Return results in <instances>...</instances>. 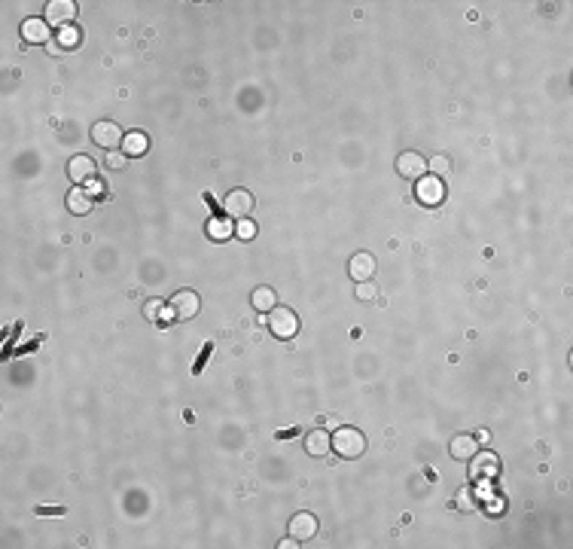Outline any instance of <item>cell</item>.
<instances>
[{
  "label": "cell",
  "instance_id": "484cf974",
  "mask_svg": "<svg viewBox=\"0 0 573 549\" xmlns=\"http://www.w3.org/2000/svg\"><path fill=\"white\" fill-rule=\"evenodd\" d=\"M37 513H40V516H58V513H64V510H61V507H46V510H43V507H37Z\"/></svg>",
  "mask_w": 573,
  "mask_h": 549
},
{
  "label": "cell",
  "instance_id": "9a60e30c",
  "mask_svg": "<svg viewBox=\"0 0 573 549\" xmlns=\"http://www.w3.org/2000/svg\"><path fill=\"white\" fill-rule=\"evenodd\" d=\"M305 449H308V455L324 458L326 452L332 449V437H330L326 430H311V433H308V439H305Z\"/></svg>",
  "mask_w": 573,
  "mask_h": 549
},
{
  "label": "cell",
  "instance_id": "2e32d148",
  "mask_svg": "<svg viewBox=\"0 0 573 549\" xmlns=\"http://www.w3.org/2000/svg\"><path fill=\"white\" fill-rule=\"evenodd\" d=\"M208 235L214 241H229L235 235V223L226 220V217H210L208 220Z\"/></svg>",
  "mask_w": 573,
  "mask_h": 549
},
{
  "label": "cell",
  "instance_id": "5b68a950",
  "mask_svg": "<svg viewBox=\"0 0 573 549\" xmlns=\"http://www.w3.org/2000/svg\"><path fill=\"white\" fill-rule=\"evenodd\" d=\"M223 208H226V214L232 220H241V217H247L254 211V195H250L247 189H232L226 195V202H223Z\"/></svg>",
  "mask_w": 573,
  "mask_h": 549
},
{
  "label": "cell",
  "instance_id": "52a82bcc",
  "mask_svg": "<svg viewBox=\"0 0 573 549\" xmlns=\"http://www.w3.org/2000/svg\"><path fill=\"white\" fill-rule=\"evenodd\" d=\"M397 171H400V178H424V171H427V159L421 153H400L397 156Z\"/></svg>",
  "mask_w": 573,
  "mask_h": 549
},
{
  "label": "cell",
  "instance_id": "8fae6325",
  "mask_svg": "<svg viewBox=\"0 0 573 549\" xmlns=\"http://www.w3.org/2000/svg\"><path fill=\"white\" fill-rule=\"evenodd\" d=\"M22 37H25V43L43 46L46 40L52 37L49 22H43V19H25V22H22Z\"/></svg>",
  "mask_w": 573,
  "mask_h": 549
},
{
  "label": "cell",
  "instance_id": "9c48e42d",
  "mask_svg": "<svg viewBox=\"0 0 573 549\" xmlns=\"http://www.w3.org/2000/svg\"><path fill=\"white\" fill-rule=\"evenodd\" d=\"M95 174H98V168H95L92 156H73V159L67 162V178L73 183H88V180H95Z\"/></svg>",
  "mask_w": 573,
  "mask_h": 549
},
{
  "label": "cell",
  "instance_id": "603a6c76",
  "mask_svg": "<svg viewBox=\"0 0 573 549\" xmlns=\"http://www.w3.org/2000/svg\"><path fill=\"white\" fill-rule=\"evenodd\" d=\"M494 470H497V458H494V455H488V452H485L482 458H476V464H473V473H476V476H482V473H488V476H491Z\"/></svg>",
  "mask_w": 573,
  "mask_h": 549
},
{
  "label": "cell",
  "instance_id": "277c9868",
  "mask_svg": "<svg viewBox=\"0 0 573 549\" xmlns=\"http://www.w3.org/2000/svg\"><path fill=\"white\" fill-rule=\"evenodd\" d=\"M269 330L278 339H293L299 333V317L293 315L290 308H281V305H278V308L269 311Z\"/></svg>",
  "mask_w": 573,
  "mask_h": 549
},
{
  "label": "cell",
  "instance_id": "7c38bea8",
  "mask_svg": "<svg viewBox=\"0 0 573 549\" xmlns=\"http://www.w3.org/2000/svg\"><path fill=\"white\" fill-rule=\"evenodd\" d=\"M317 534V519L311 513H296L290 519V537L293 540H311Z\"/></svg>",
  "mask_w": 573,
  "mask_h": 549
},
{
  "label": "cell",
  "instance_id": "d4e9b609",
  "mask_svg": "<svg viewBox=\"0 0 573 549\" xmlns=\"http://www.w3.org/2000/svg\"><path fill=\"white\" fill-rule=\"evenodd\" d=\"M125 162H128V156H125V153H107V165H110L113 171L125 168Z\"/></svg>",
  "mask_w": 573,
  "mask_h": 549
},
{
  "label": "cell",
  "instance_id": "83f0119b",
  "mask_svg": "<svg viewBox=\"0 0 573 549\" xmlns=\"http://www.w3.org/2000/svg\"><path fill=\"white\" fill-rule=\"evenodd\" d=\"M488 439H491V433H488V430H479V437H476V443L482 446V443H488Z\"/></svg>",
  "mask_w": 573,
  "mask_h": 549
},
{
  "label": "cell",
  "instance_id": "44dd1931",
  "mask_svg": "<svg viewBox=\"0 0 573 549\" xmlns=\"http://www.w3.org/2000/svg\"><path fill=\"white\" fill-rule=\"evenodd\" d=\"M58 46L61 49H73V46H80V31L73 28V25H67V28H61L58 31Z\"/></svg>",
  "mask_w": 573,
  "mask_h": 549
},
{
  "label": "cell",
  "instance_id": "8992f818",
  "mask_svg": "<svg viewBox=\"0 0 573 549\" xmlns=\"http://www.w3.org/2000/svg\"><path fill=\"white\" fill-rule=\"evenodd\" d=\"M73 16H77V3L73 0H52L46 6V22L58 25V28H67L73 22Z\"/></svg>",
  "mask_w": 573,
  "mask_h": 549
},
{
  "label": "cell",
  "instance_id": "ffe728a7",
  "mask_svg": "<svg viewBox=\"0 0 573 549\" xmlns=\"http://www.w3.org/2000/svg\"><path fill=\"white\" fill-rule=\"evenodd\" d=\"M143 311H147V317H149V321H159V317H162V324H165L168 317H171V308H165V300H153V302H147V308H143Z\"/></svg>",
  "mask_w": 573,
  "mask_h": 549
},
{
  "label": "cell",
  "instance_id": "d6986e66",
  "mask_svg": "<svg viewBox=\"0 0 573 549\" xmlns=\"http://www.w3.org/2000/svg\"><path fill=\"white\" fill-rule=\"evenodd\" d=\"M427 168L433 171V178H446V174L452 171V159H448V156H442V153H436L433 159H427Z\"/></svg>",
  "mask_w": 573,
  "mask_h": 549
},
{
  "label": "cell",
  "instance_id": "e0dca14e",
  "mask_svg": "<svg viewBox=\"0 0 573 549\" xmlns=\"http://www.w3.org/2000/svg\"><path fill=\"white\" fill-rule=\"evenodd\" d=\"M149 150V138L143 132H128L125 141H122V153L125 156H143Z\"/></svg>",
  "mask_w": 573,
  "mask_h": 549
},
{
  "label": "cell",
  "instance_id": "30bf717a",
  "mask_svg": "<svg viewBox=\"0 0 573 549\" xmlns=\"http://www.w3.org/2000/svg\"><path fill=\"white\" fill-rule=\"evenodd\" d=\"M418 199L424 202L427 208H436L442 199H446V186H442L439 178H421L418 180Z\"/></svg>",
  "mask_w": 573,
  "mask_h": 549
},
{
  "label": "cell",
  "instance_id": "cb8c5ba5",
  "mask_svg": "<svg viewBox=\"0 0 573 549\" xmlns=\"http://www.w3.org/2000/svg\"><path fill=\"white\" fill-rule=\"evenodd\" d=\"M375 293H378V290H375L372 281H360V284H357V300H360V302H372Z\"/></svg>",
  "mask_w": 573,
  "mask_h": 549
},
{
  "label": "cell",
  "instance_id": "3957f363",
  "mask_svg": "<svg viewBox=\"0 0 573 549\" xmlns=\"http://www.w3.org/2000/svg\"><path fill=\"white\" fill-rule=\"evenodd\" d=\"M125 141V132H122L116 122L110 119H101L92 125V144H98L101 150H116V147Z\"/></svg>",
  "mask_w": 573,
  "mask_h": 549
},
{
  "label": "cell",
  "instance_id": "ac0fdd59",
  "mask_svg": "<svg viewBox=\"0 0 573 549\" xmlns=\"http://www.w3.org/2000/svg\"><path fill=\"white\" fill-rule=\"evenodd\" d=\"M250 300H254V308L263 311V315H269L271 308H278V296H275V290H271V287H256Z\"/></svg>",
  "mask_w": 573,
  "mask_h": 549
},
{
  "label": "cell",
  "instance_id": "5bb4252c",
  "mask_svg": "<svg viewBox=\"0 0 573 549\" xmlns=\"http://www.w3.org/2000/svg\"><path fill=\"white\" fill-rule=\"evenodd\" d=\"M92 205H95V199L86 193V189L77 186V189H71V193H67V211H71V214L86 217L88 211H92Z\"/></svg>",
  "mask_w": 573,
  "mask_h": 549
},
{
  "label": "cell",
  "instance_id": "6da1fadb",
  "mask_svg": "<svg viewBox=\"0 0 573 549\" xmlns=\"http://www.w3.org/2000/svg\"><path fill=\"white\" fill-rule=\"evenodd\" d=\"M332 449L339 458H360L366 452V437L357 427H339L332 437Z\"/></svg>",
  "mask_w": 573,
  "mask_h": 549
},
{
  "label": "cell",
  "instance_id": "4fadbf2b",
  "mask_svg": "<svg viewBox=\"0 0 573 549\" xmlns=\"http://www.w3.org/2000/svg\"><path fill=\"white\" fill-rule=\"evenodd\" d=\"M479 455V443H476V437H470V433H461V437L452 439V458L454 461H470Z\"/></svg>",
  "mask_w": 573,
  "mask_h": 549
},
{
  "label": "cell",
  "instance_id": "4316f807",
  "mask_svg": "<svg viewBox=\"0 0 573 549\" xmlns=\"http://www.w3.org/2000/svg\"><path fill=\"white\" fill-rule=\"evenodd\" d=\"M92 193H98V195H101V193H104V186H101L98 180H88V195H92Z\"/></svg>",
  "mask_w": 573,
  "mask_h": 549
},
{
  "label": "cell",
  "instance_id": "ba28073f",
  "mask_svg": "<svg viewBox=\"0 0 573 549\" xmlns=\"http://www.w3.org/2000/svg\"><path fill=\"white\" fill-rule=\"evenodd\" d=\"M348 275L354 278V281H372L375 275V256L366 254V250H360V254L351 256V263H348Z\"/></svg>",
  "mask_w": 573,
  "mask_h": 549
},
{
  "label": "cell",
  "instance_id": "7402d4cb",
  "mask_svg": "<svg viewBox=\"0 0 573 549\" xmlns=\"http://www.w3.org/2000/svg\"><path fill=\"white\" fill-rule=\"evenodd\" d=\"M235 235H238L241 241L256 239V223L250 220V217H241V220H235Z\"/></svg>",
  "mask_w": 573,
  "mask_h": 549
},
{
  "label": "cell",
  "instance_id": "7a4b0ae2",
  "mask_svg": "<svg viewBox=\"0 0 573 549\" xmlns=\"http://www.w3.org/2000/svg\"><path fill=\"white\" fill-rule=\"evenodd\" d=\"M168 308H171L174 321H193L202 308L199 293H193V290H177L171 300H168Z\"/></svg>",
  "mask_w": 573,
  "mask_h": 549
}]
</instances>
